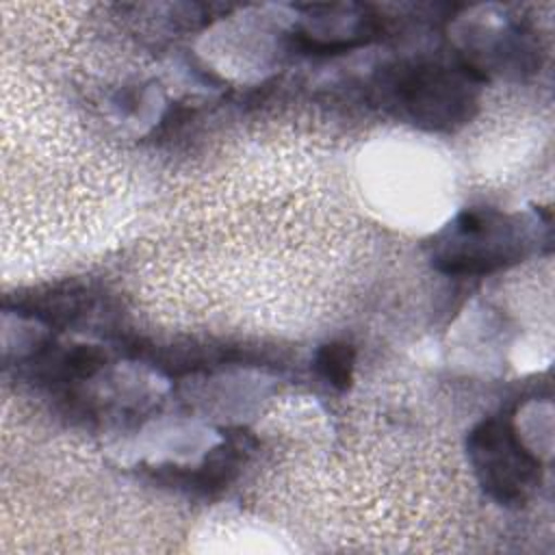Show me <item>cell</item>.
<instances>
[{
	"label": "cell",
	"instance_id": "cell-3",
	"mask_svg": "<svg viewBox=\"0 0 555 555\" xmlns=\"http://www.w3.org/2000/svg\"><path fill=\"white\" fill-rule=\"evenodd\" d=\"M475 69L440 65H412L392 80V91L403 111L427 128H453L470 117L475 106Z\"/></svg>",
	"mask_w": 555,
	"mask_h": 555
},
{
	"label": "cell",
	"instance_id": "cell-1",
	"mask_svg": "<svg viewBox=\"0 0 555 555\" xmlns=\"http://www.w3.org/2000/svg\"><path fill=\"white\" fill-rule=\"evenodd\" d=\"M527 247V236L512 217L492 208H470L438 236L434 264L451 275H481L518 262Z\"/></svg>",
	"mask_w": 555,
	"mask_h": 555
},
{
	"label": "cell",
	"instance_id": "cell-5",
	"mask_svg": "<svg viewBox=\"0 0 555 555\" xmlns=\"http://www.w3.org/2000/svg\"><path fill=\"white\" fill-rule=\"evenodd\" d=\"M102 362H104V356L93 347H76L65 360L67 371L76 377L93 375L102 366Z\"/></svg>",
	"mask_w": 555,
	"mask_h": 555
},
{
	"label": "cell",
	"instance_id": "cell-2",
	"mask_svg": "<svg viewBox=\"0 0 555 555\" xmlns=\"http://www.w3.org/2000/svg\"><path fill=\"white\" fill-rule=\"evenodd\" d=\"M466 449L481 488L503 505L522 503L540 483V460L522 444L516 429L501 418L475 425Z\"/></svg>",
	"mask_w": 555,
	"mask_h": 555
},
{
	"label": "cell",
	"instance_id": "cell-4",
	"mask_svg": "<svg viewBox=\"0 0 555 555\" xmlns=\"http://www.w3.org/2000/svg\"><path fill=\"white\" fill-rule=\"evenodd\" d=\"M353 362H356V349L340 340L319 347L314 356L317 373L336 390H347L351 386Z\"/></svg>",
	"mask_w": 555,
	"mask_h": 555
}]
</instances>
